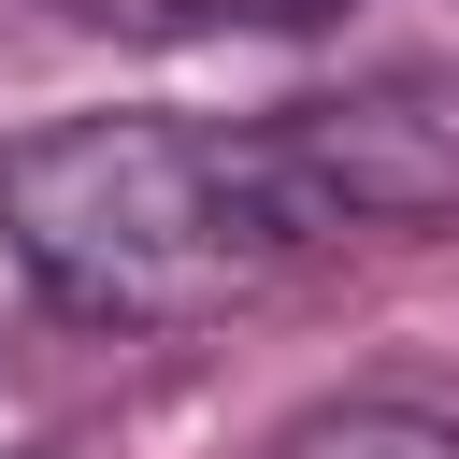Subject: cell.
<instances>
[{
    "label": "cell",
    "mask_w": 459,
    "mask_h": 459,
    "mask_svg": "<svg viewBox=\"0 0 459 459\" xmlns=\"http://www.w3.org/2000/svg\"><path fill=\"white\" fill-rule=\"evenodd\" d=\"M273 459H459V430L416 416V402H316Z\"/></svg>",
    "instance_id": "2"
},
{
    "label": "cell",
    "mask_w": 459,
    "mask_h": 459,
    "mask_svg": "<svg viewBox=\"0 0 459 459\" xmlns=\"http://www.w3.org/2000/svg\"><path fill=\"white\" fill-rule=\"evenodd\" d=\"M459 201V86L373 72L273 115H72L0 143V244L86 330H186L258 301L287 258L445 215Z\"/></svg>",
    "instance_id": "1"
},
{
    "label": "cell",
    "mask_w": 459,
    "mask_h": 459,
    "mask_svg": "<svg viewBox=\"0 0 459 459\" xmlns=\"http://www.w3.org/2000/svg\"><path fill=\"white\" fill-rule=\"evenodd\" d=\"M86 14H158V29H316L344 0H86Z\"/></svg>",
    "instance_id": "3"
}]
</instances>
